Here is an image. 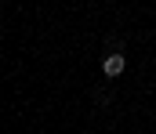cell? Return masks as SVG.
Here are the masks:
<instances>
[{"instance_id":"1","label":"cell","mask_w":156,"mask_h":134,"mask_svg":"<svg viewBox=\"0 0 156 134\" xmlns=\"http://www.w3.org/2000/svg\"><path fill=\"white\" fill-rule=\"evenodd\" d=\"M123 65H127V58H123V54H109V58L102 62V73H105V76H120V73H123Z\"/></svg>"}]
</instances>
